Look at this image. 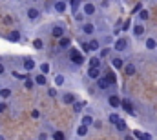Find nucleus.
<instances>
[{
	"label": "nucleus",
	"mask_w": 157,
	"mask_h": 140,
	"mask_svg": "<svg viewBox=\"0 0 157 140\" xmlns=\"http://www.w3.org/2000/svg\"><path fill=\"white\" fill-rule=\"evenodd\" d=\"M70 58H71V62H73L75 66H82V64L86 62L84 55H82L78 49H71V51H70Z\"/></svg>",
	"instance_id": "f257e3e1"
},
{
	"label": "nucleus",
	"mask_w": 157,
	"mask_h": 140,
	"mask_svg": "<svg viewBox=\"0 0 157 140\" xmlns=\"http://www.w3.org/2000/svg\"><path fill=\"white\" fill-rule=\"evenodd\" d=\"M66 35V26H62V24H55L53 28H51V36H55V38H60V36Z\"/></svg>",
	"instance_id": "f03ea898"
},
{
	"label": "nucleus",
	"mask_w": 157,
	"mask_h": 140,
	"mask_svg": "<svg viewBox=\"0 0 157 140\" xmlns=\"http://www.w3.org/2000/svg\"><path fill=\"white\" fill-rule=\"evenodd\" d=\"M95 11H97V7H95L93 2H84V6H82V13H84L86 17H93Z\"/></svg>",
	"instance_id": "7ed1b4c3"
},
{
	"label": "nucleus",
	"mask_w": 157,
	"mask_h": 140,
	"mask_svg": "<svg viewBox=\"0 0 157 140\" xmlns=\"http://www.w3.org/2000/svg\"><path fill=\"white\" fill-rule=\"evenodd\" d=\"M80 31H82L84 35H93V33H95V24H91V22H82Z\"/></svg>",
	"instance_id": "20e7f679"
},
{
	"label": "nucleus",
	"mask_w": 157,
	"mask_h": 140,
	"mask_svg": "<svg viewBox=\"0 0 157 140\" xmlns=\"http://www.w3.org/2000/svg\"><path fill=\"white\" fill-rule=\"evenodd\" d=\"M126 47H128V40H126L124 36L117 38V40H115V44H113V49H115V51H124Z\"/></svg>",
	"instance_id": "39448f33"
},
{
	"label": "nucleus",
	"mask_w": 157,
	"mask_h": 140,
	"mask_svg": "<svg viewBox=\"0 0 157 140\" xmlns=\"http://www.w3.org/2000/svg\"><path fill=\"white\" fill-rule=\"evenodd\" d=\"M53 7H55V11L60 13V15H64V13L68 11V4H66L64 0H57V2L53 4Z\"/></svg>",
	"instance_id": "423d86ee"
},
{
	"label": "nucleus",
	"mask_w": 157,
	"mask_h": 140,
	"mask_svg": "<svg viewBox=\"0 0 157 140\" xmlns=\"http://www.w3.org/2000/svg\"><path fill=\"white\" fill-rule=\"evenodd\" d=\"M88 44V51H91V53H97L99 49H101V42L97 40V38H91L90 42H86Z\"/></svg>",
	"instance_id": "0eeeda50"
},
{
	"label": "nucleus",
	"mask_w": 157,
	"mask_h": 140,
	"mask_svg": "<svg viewBox=\"0 0 157 140\" xmlns=\"http://www.w3.org/2000/svg\"><path fill=\"white\" fill-rule=\"evenodd\" d=\"M22 64H24V69L28 71V73H29V71H33L35 68H37V62H35L33 58H29V57H26Z\"/></svg>",
	"instance_id": "6e6552de"
},
{
	"label": "nucleus",
	"mask_w": 157,
	"mask_h": 140,
	"mask_svg": "<svg viewBox=\"0 0 157 140\" xmlns=\"http://www.w3.org/2000/svg\"><path fill=\"white\" fill-rule=\"evenodd\" d=\"M57 40H59V47H60V49H68V47H70V46H71V38H70V36H60V38H57Z\"/></svg>",
	"instance_id": "1a4fd4ad"
},
{
	"label": "nucleus",
	"mask_w": 157,
	"mask_h": 140,
	"mask_svg": "<svg viewBox=\"0 0 157 140\" xmlns=\"http://www.w3.org/2000/svg\"><path fill=\"white\" fill-rule=\"evenodd\" d=\"M132 33H133V36H135V38L143 36V35H144V26H143V24H133Z\"/></svg>",
	"instance_id": "9d476101"
},
{
	"label": "nucleus",
	"mask_w": 157,
	"mask_h": 140,
	"mask_svg": "<svg viewBox=\"0 0 157 140\" xmlns=\"http://www.w3.org/2000/svg\"><path fill=\"white\" fill-rule=\"evenodd\" d=\"M133 138H137V140H152V135H150V133H144V131L135 129V131H133Z\"/></svg>",
	"instance_id": "9b49d317"
},
{
	"label": "nucleus",
	"mask_w": 157,
	"mask_h": 140,
	"mask_svg": "<svg viewBox=\"0 0 157 140\" xmlns=\"http://www.w3.org/2000/svg\"><path fill=\"white\" fill-rule=\"evenodd\" d=\"M26 15H28V18H29V20H39L40 11L37 9V7H29V9L26 11Z\"/></svg>",
	"instance_id": "f8f14e48"
},
{
	"label": "nucleus",
	"mask_w": 157,
	"mask_h": 140,
	"mask_svg": "<svg viewBox=\"0 0 157 140\" xmlns=\"http://www.w3.org/2000/svg\"><path fill=\"white\" fill-rule=\"evenodd\" d=\"M77 100V97L73 95V93H64L62 95V104H66V105H71L73 102Z\"/></svg>",
	"instance_id": "ddd939ff"
},
{
	"label": "nucleus",
	"mask_w": 157,
	"mask_h": 140,
	"mask_svg": "<svg viewBox=\"0 0 157 140\" xmlns=\"http://www.w3.org/2000/svg\"><path fill=\"white\" fill-rule=\"evenodd\" d=\"M104 78L110 82V86H113V84L117 82V76H115V73H113L112 69H106V71H104Z\"/></svg>",
	"instance_id": "4468645a"
},
{
	"label": "nucleus",
	"mask_w": 157,
	"mask_h": 140,
	"mask_svg": "<svg viewBox=\"0 0 157 140\" xmlns=\"http://www.w3.org/2000/svg\"><path fill=\"white\" fill-rule=\"evenodd\" d=\"M121 105L124 107V111H126V113L135 115V109H133V105H132V102H130V100H126V98H124V100H121Z\"/></svg>",
	"instance_id": "2eb2a0df"
},
{
	"label": "nucleus",
	"mask_w": 157,
	"mask_h": 140,
	"mask_svg": "<svg viewBox=\"0 0 157 140\" xmlns=\"http://www.w3.org/2000/svg\"><path fill=\"white\" fill-rule=\"evenodd\" d=\"M108 105H112V107H121V98H119L117 95H110L108 97Z\"/></svg>",
	"instance_id": "dca6fc26"
},
{
	"label": "nucleus",
	"mask_w": 157,
	"mask_h": 140,
	"mask_svg": "<svg viewBox=\"0 0 157 140\" xmlns=\"http://www.w3.org/2000/svg\"><path fill=\"white\" fill-rule=\"evenodd\" d=\"M88 76L91 80H97L101 76V68H88Z\"/></svg>",
	"instance_id": "f3484780"
},
{
	"label": "nucleus",
	"mask_w": 157,
	"mask_h": 140,
	"mask_svg": "<svg viewBox=\"0 0 157 140\" xmlns=\"http://www.w3.org/2000/svg\"><path fill=\"white\" fill-rule=\"evenodd\" d=\"M124 68V75L126 76H133L135 73H137V68L133 66V64H126V66H122Z\"/></svg>",
	"instance_id": "a211bd4d"
},
{
	"label": "nucleus",
	"mask_w": 157,
	"mask_h": 140,
	"mask_svg": "<svg viewBox=\"0 0 157 140\" xmlns=\"http://www.w3.org/2000/svg\"><path fill=\"white\" fill-rule=\"evenodd\" d=\"M6 38H7V40H11V42H20V38H22V36H20V31H9V33L6 35Z\"/></svg>",
	"instance_id": "6ab92c4d"
},
{
	"label": "nucleus",
	"mask_w": 157,
	"mask_h": 140,
	"mask_svg": "<svg viewBox=\"0 0 157 140\" xmlns=\"http://www.w3.org/2000/svg\"><path fill=\"white\" fill-rule=\"evenodd\" d=\"M11 76L13 78H17V80H26V78H29V73H20V71H11Z\"/></svg>",
	"instance_id": "aec40b11"
},
{
	"label": "nucleus",
	"mask_w": 157,
	"mask_h": 140,
	"mask_svg": "<svg viewBox=\"0 0 157 140\" xmlns=\"http://www.w3.org/2000/svg\"><path fill=\"white\" fill-rule=\"evenodd\" d=\"M97 86H99V89H108V87H110V82L101 75V76L97 78Z\"/></svg>",
	"instance_id": "412c9836"
},
{
	"label": "nucleus",
	"mask_w": 157,
	"mask_h": 140,
	"mask_svg": "<svg viewBox=\"0 0 157 140\" xmlns=\"http://www.w3.org/2000/svg\"><path fill=\"white\" fill-rule=\"evenodd\" d=\"M37 86H46L48 84V78H46V75H42V73H39V75H35V80H33Z\"/></svg>",
	"instance_id": "4be33fe9"
},
{
	"label": "nucleus",
	"mask_w": 157,
	"mask_h": 140,
	"mask_svg": "<svg viewBox=\"0 0 157 140\" xmlns=\"http://www.w3.org/2000/svg\"><path fill=\"white\" fill-rule=\"evenodd\" d=\"M112 66H113L115 69H122V66H124V60H122L121 57H113V58H112Z\"/></svg>",
	"instance_id": "5701e85b"
},
{
	"label": "nucleus",
	"mask_w": 157,
	"mask_h": 140,
	"mask_svg": "<svg viewBox=\"0 0 157 140\" xmlns=\"http://www.w3.org/2000/svg\"><path fill=\"white\" fill-rule=\"evenodd\" d=\"M88 66H90V68H101V58H99V57H91V58L88 60Z\"/></svg>",
	"instance_id": "b1692460"
},
{
	"label": "nucleus",
	"mask_w": 157,
	"mask_h": 140,
	"mask_svg": "<svg viewBox=\"0 0 157 140\" xmlns=\"http://www.w3.org/2000/svg\"><path fill=\"white\" fill-rule=\"evenodd\" d=\"M33 47H35V51H42L44 49V40L42 38H35L33 40Z\"/></svg>",
	"instance_id": "393cba45"
},
{
	"label": "nucleus",
	"mask_w": 157,
	"mask_h": 140,
	"mask_svg": "<svg viewBox=\"0 0 157 140\" xmlns=\"http://www.w3.org/2000/svg\"><path fill=\"white\" fill-rule=\"evenodd\" d=\"M9 97H11V89H9V87H2V89H0V98L7 100Z\"/></svg>",
	"instance_id": "a878e982"
},
{
	"label": "nucleus",
	"mask_w": 157,
	"mask_h": 140,
	"mask_svg": "<svg viewBox=\"0 0 157 140\" xmlns=\"http://www.w3.org/2000/svg\"><path fill=\"white\" fill-rule=\"evenodd\" d=\"M144 46H146V49H155L157 47V40L155 38H146V44H144Z\"/></svg>",
	"instance_id": "bb28decb"
},
{
	"label": "nucleus",
	"mask_w": 157,
	"mask_h": 140,
	"mask_svg": "<svg viewBox=\"0 0 157 140\" xmlns=\"http://www.w3.org/2000/svg\"><path fill=\"white\" fill-rule=\"evenodd\" d=\"M86 135H88V126H82L80 124L77 127V137H86Z\"/></svg>",
	"instance_id": "cd10ccee"
},
{
	"label": "nucleus",
	"mask_w": 157,
	"mask_h": 140,
	"mask_svg": "<svg viewBox=\"0 0 157 140\" xmlns=\"http://www.w3.org/2000/svg\"><path fill=\"white\" fill-rule=\"evenodd\" d=\"M80 124H82V126H88V127H90V126L93 124V118H91L90 115H84V116H82V120H80Z\"/></svg>",
	"instance_id": "c85d7f7f"
},
{
	"label": "nucleus",
	"mask_w": 157,
	"mask_h": 140,
	"mask_svg": "<svg viewBox=\"0 0 157 140\" xmlns=\"http://www.w3.org/2000/svg\"><path fill=\"white\" fill-rule=\"evenodd\" d=\"M115 127H117V131H121V133L126 131V122H124L122 118H119L117 122H115Z\"/></svg>",
	"instance_id": "c756f323"
},
{
	"label": "nucleus",
	"mask_w": 157,
	"mask_h": 140,
	"mask_svg": "<svg viewBox=\"0 0 157 140\" xmlns=\"http://www.w3.org/2000/svg\"><path fill=\"white\" fill-rule=\"evenodd\" d=\"M39 69H40V73H42V75H48V73H49V69H51V66H49L48 62H42V64L39 66Z\"/></svg>",
	"instance_id": "7c9ffc66"
},
{
	"label": "nucleus",
	"mask_w": 157,
	"mask_h": 140,
	"mask_svg": "<svg viewBox=\"0 0 157 140\" xmlns=\"http://www.w3.org/2000/svg\"><path fill=\"white\" fill-rule=\"evenodd\" d=\"M84 104H86V102H78V100H75V102H73V111H75V113H80V111H82V109H84Z\"/></svg>",
	"instance_id": "2f4dec72"
},
{
	"label": "nucleus",
	"mask_w": 157,
	"mask_h": 140,
	"mask_svg": "<svg viewBox=\"0 0 157 140\" xmlns=\"http://www.w3.org/2000/svg\"><path fill=\"white\" fill-rule=\"evenodd\" d=\"M137 13H139V18H141V20H148V18H150L148 9H141V11H137Z\"/></svg>",
	"instance_id": "473e14b6"
},
{
	"label": "nucleus",
	"mask_w": 157,
	"mask_h": 140,
	"mask_svg": "<svg viewBox=\"0 0 157 140\" xmlns=\"http://www.w3.org/2000/svg\"><path fill=\"white\" fill-rule=\"evenodd\" d=\"M24 87H26V89H33V87H35V82H33L31 78H26V80H24Z\"/></svg>",
	"instance_id": "72a5a7b5"
},
{
	"label": "nucleus",
	"mask_w": 157,
	"mask_h": 140,
	"mask_svg": "<svg viewBox=\"0 0 157 140\" xmlns=\"http://www.w3.org/2000/svg\"><path fill=\"white\" fill-rule=\"evenodd\" d=\"M53 140H66V135L62 131H55L53 133Z\"/></svg>",
	"instance_id": "f704fd0d"
},
{
	"label": "nucleus",
	"mask_w": 157,
	"mask_h": 140,
	"mask_svg": "<svg viewBox=\"0 0 157 140\" xmlns=\"http://www.w3.org/2000/svg\"><path fill=\"white\" fill-rule=\"evenodd\" d=\"M84 17H86L84 13H73V18H75V22H80V24L84 22Z\"/></svg>",
	"instance_id": "c9c22d12"
},
{
	"label": "nucleus",
	"mask_w": 157,
	"mask_h": 140,
	"mask_svg": "<svg viewBox=\"0 0 157 140\" xmlns=\"http://www.w3.org/2000/svg\"><path fill=\"white\" fill-rule=\"evenodd\" d=\"M119 118H121V116H119L117 113H112V115L108 116V122H110V124H115V122H117Z\"/></svg>",
	"instance_id": "e433bc0d"
},
{
	"label": "nucleus",
	"mask_w": 157,
	"mask_h": 140,
	"mask_svg": "<svg viewBox=\"0 0 157 140\" xmlns=\"http://www.w3.org/2000/svg\"><path fill=\"white\" fill-rule=\"evenodd\" d=\"M64 84V76L62 75H57L55 76V86H62Z\"/></svg>",
	"instance_id": "4c0bfd02"
},
{
	"label": "nucleus",
	"mask_w": 157,
	"mask_h": 140,
	"mask_svg": "<svg viewBox=\"0 0 157 140\" xmlns=\"http://www.w3.org/2000/svg\"><path fill=\"white\" fill-rule=\"evenodd\" d=\"M108 55H110V49H102V51H101V53H99V58H101V60H102V58H106V57H108Z\"/></svg>",
	"instance_id": "58836bf2"
},
{
	"label": "nucleus",
	"mask_w": 157,
	"mask_h": 140,
	"mask_svg": "<svg viewBox=\"0 0 157 140\" xmlns=\"http://www.w3.org/2000/svg\"><path fill=\"white\" fill-rule=\"evenodd\" d=\"M31 116H33V118H40V111L39 109H33V111H31Z\"/></svg>",
	"instance_id": "ea45409f"
},
{
	"label": "nucleus",
	"mask_w": 157,
	"mask_h": 140,
	"mask_svg": "<svg viewBox=\"0 0 157 140\" xmlns=\"http://www.w3.org/2000/svg\"><path fill=\"white\" fill-rule=\"evenodd\" d=\"M48 95H49V97H57V89H55V87L48 89Z\"/></svg>",
	"instance_id": "a19ab883"
},
{
	"label": "nucleus",
	"mask_w": 157,
	"mask_h": 140,
	"mask_svg": "<svg viewBox=\"0 0 157 140\" xmlns=\"http://www.w3.org/2000/svg\"><path fill=\"white\" fill-rule=\"evenodd\" d=\"M6 109H7V104L6 102H0V113H4Z\"/></svg>",
	"instance_id": "79ce46f5"
},
{
	"label": "nucleus",
	"mask_w": 157,
	"mask_h": 140,
	"mask_svg": "<svg viewBox=\"0 0 157 140\" xmlns=\"http://www.w3.org/2000/svg\"><path fill=\"white\" fill-rule=\"evenodd\" d=\"M39 140H48V133H40V135H39Z\"/></svg>",
	"instance_id": "37998d69"
},
{
	"label": "nucleus",
	"mask_w": 157,
	"mask_h": 140,
	"mask_svg": "<svg viewBox=\"0 0 157 140\" xmlns=\"http://www.w3.org/2000/svg\"><path fill=\"white\" fill-rule=\"evenodd\" d=\"M141 9H143V4H137V6L133 7V11H135V13H137V11H141Z\"/></svg>",
	"instance_id": "c03bdc74"
},
{
	"label": "nucleus",
	"mask_w": 157,
	"mask_h": 140,
	"mask_svg": "<svg viewBox=\"0 0 157 140\" xmlns=\"http://www.w3.org/2000/svg\"><path fill=\"white\" fill-rule=\"evenodd\" d=\"M4 73H6V66H4V64H0V75H4Z\"/></svg>",
	"instance_id": "a18cd8bd"
},
{
	"label": "nucleus",
	"mask_w": 157,
	"mask_h": 140,
	"mask_svg": "<svg viewBox=\"0 0 157 140\" xmlns=\"http://www.w3.org/2000/svg\"><path fill=\"white\" fill-rule=\"evenodd\" d=\"M124 140H133V137L132 135H124Z\"/></svg>",
	"instance_id": "49530a36"
},
{
	"label": "nucleus",
	"mask_w": 157,
	"mask_h": 140,
	"mask_svg": "<svg viewBox=\"0 0 157 140\" xmlns=\"http://www.w3.org/2000/svg\"><path fill=\"white\" fill-rule=\"evenodd\" d=\"M0 140H6V137H4V135H0Z\"/></svg>",
	"instance_id": "de8ad7c7"
},
{
	"label": "nucleus",
	"mask_w": 157,
	"mask_h": 140,
	"mask_svg": "<svg viewBox=\"0 0 157 140\" xmlns=\"http://www.w3.org/2000/svg\"><path fill=\"white\" fill-rule=\"evenodd\" d=\"M33 2H37V0H33Z\"/></svg>",
	"instance_id": "09e8293b"
}]
</instances>
